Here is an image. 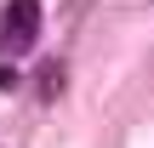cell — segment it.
<instances>
[{"label":"cell","instance_id":"6da1fadb","mask_svg":"<svg viewBox=\"0 0 154 148\" xmlns=\"http://www.w3.org/2000/svg\"><path fill=\"white\" fill-rule=\"evenodd\" d=\"M34 40H40V0H6V11H0V51L23 57Z\"/></svg>","mask_w":154,"mask_h":148},{"label":"cell","instance_id":"7a4b0ae2","mask_svg":"<svg viewBox=\"0 0 154 148\" xmlns=\"http://www.w3.org/2000/svg\"><path fill=\"white\" fill-rule=\"evenodd\" d=\"M57 91H63V57H51L40 68V103H57Z\"/></svg>","mask_w":154,"mask_h":148}]
</instances>
